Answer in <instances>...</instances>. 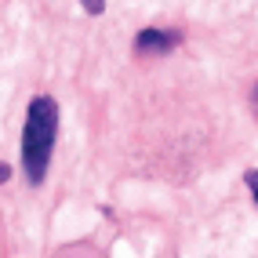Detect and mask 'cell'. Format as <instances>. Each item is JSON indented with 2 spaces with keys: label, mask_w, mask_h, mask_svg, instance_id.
Wrapping results in <instances>:
<instances>
[{
  "label": "cell",
  "mask_w": 258,
  "mask_h": 258,
  "mask_svg": "<svg viewBox=\"0 0 258 258\" xmlns=\"http://www.w3.org/2000/svg\"><path fill=\"white\" fill-rule=\"evenodd\" d=\"M55 139H58V102L51 95H37L29 102L22 124V171L29 185H40L47 178Z\"/></svg>",
  "instance_id": "cell-1"
},
{
  "label": "cell",
  "mask_w": 258,
  "mask_h": 258,
  "mask_svg": "<svg viewBox=\"0 0 258 258\" xmlns=\"http://www.w3.org/2000/svg\"><path fill=\"white\" fill-rule=\"evenodd\" d=\"M251 109H254V116H258V80H254V88H251Z\"/></svg>",
  "instance_id": "cell-6"
},
{
  "label": "cell",
  "mask_w": 258,
  "mask_h": 258,
  "mask_svg": "<svg viewBox=\"0 0 258 258\" xmlns=\"http://www.w3.org/2000/svg\"><path fill=\"white\" fill-rule=\"evenodd\" d=\"M80 4H84L88 15H102V11H106V0H80Z\"/></svg>",
  "instance_id": "cell-4"
},
{
  "label": "cell",
  "mask_w": 258,
  "mask_h": 258,
  "mask_svg": "<svg viewBox=\"0 0 258 258\" xmlns=\"http://www.w3.org/2000/svg\"><path fill=\"white\" fill-rule=\"evenodd\" d=\"M182 44V33L175 29H142L139 37H135V51H142V55H164V51H175Z\"/></svg>",
  "instance_id": "cell-2"
},
{
  "label": "cell",
  "mask_w": 258,
  "mask_h": 258,
  "mask_svg": "<svg viewBox=\"0 0 258 258\" xmlns=\"http://www.w3.org/2000/svg\"><path fill=\"white\" fill-rule=\"evenodd\" d=\"M244 185L251 189V200L258 204V167H247V171H244Z\"/></svg>",
  "instance_id": "cell-3"
},
{
  "label": "cell",
  "mask_w": 258,
  "mask_h": 258,
  "mask_svg": "<svg viewBox=\"0 0 258 258\" xmlns=\"http://www.w3.org/2000/svg\"><path fill=\"white\" fill-rule=\"evenodd\" d=\"M11 178V164H4V160H0V185H4Z\"/></svg>",
  "instance_id": "cell-5"
}]
</instances>
